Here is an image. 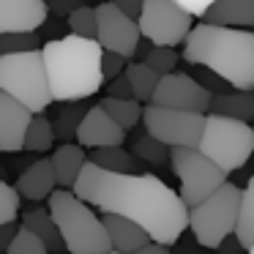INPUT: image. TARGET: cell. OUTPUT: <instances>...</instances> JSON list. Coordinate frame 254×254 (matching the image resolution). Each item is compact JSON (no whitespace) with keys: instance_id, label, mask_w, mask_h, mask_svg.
Instances as JSON below:
<instances>
[{"instance_id":"38","label":"cell","mask_w":254,"mask_h":254,"mask_svg":"<svg viewBox=\"0 0 254 254\" xmlns=\"http://www.w3.org/2000/svg\"><path fill=\"white\" fill-rule=\"evenodd\" d=\"M17 221H8V224H0V254H6V249L11 246L14 235H17Z\"/></svg>"},{"instance_id":"39","label":"cell","mask_w":254,"mask_h":254,"mask_svg":"<svg viewBox=\"0 0 254 254\" xmlns=\"http://www.w3.org/2000/svg\"><path fill=\"white\" fill-rule=\"evenodd\" d=\"M112 3H115V6L131 19H137L139 11H142V0H112Z\"/></svg>"},{"instance_id":"27","label":"cell","mask_w":254,"mask_h":254,"mask_svg":"<svg viewBox=\"0 0 254 254\" xmlns=\"http://www.w3.org/2000/svg\"><path fill=\"white\" fill-rule=\"evenodd\" d=\"M131 153L137 156L142 164H153V167H159V164H164V161H170V148H167L164 142H159L156 137H150L148 131H145L142 137L134 139Z\"/></svg>"},{"instance_id":"17","label":"cell","mask_w":254,"mask_h":254,"mask_svg":"<svg viewBox=\"0 0 254 254\" xmlns=\"http://www.w3.org/2000/svg\"><path fill=\"white\" fill-rule=\"evenodd\" d=\"M14 189L19 191V197L33 199V202H39V199H47V197H50V194L58 189L52 161H50V159L33 161V164H30L28 170H25L22 175L17 178V186H14Z\"/></svg>"},{"instance_id":"34","label":"cell","mask_w":254,"mask_h":254,"mask_svg":"<svg viewBox=\"0 0 254 254\" xmlns=\"http://www.w3.org/2000/svg\"><path fill=\"white\" fill-rule=\"evenodd\" d=\"M126 61H128V58H123V55L104 52V55H101V74H104V82H107V79H112V77H118V74H123Z\"/></svg>"},{"instance_id":"16","label":"cell","mask_w":254,"mask_h":254,"mask_svg":"<svg viewBox=\"0 0 254 254\" xmlns=\"http://www.w3.org/2000/svg\"><path fill=\"white\" fill-rule=\"evenodd\" d=\"M101 224H104L107 235H110L112 252H118V254H131V252H137L139 246H145V243L150 241L148 232H145L139 224H134L131 219H126V216L104 213L101 216Z\"/></svg>"},{"instance_id":"33","label":"cell","mask_w":254,"mask_h":254,"mask_svg":"<svg viewBox=\"0 0 254 254\" xmlns=\"http://www.w3.org/2000/svg\"><path fill=\"white\" fill-rule=\"evenodd\" d=\"M85 110H63L61 115L55 118V123H52V131H55V139H63V142H68V139L77 134V126L79 121H82Z\"/></svg>"},{"instance_id":"37","label":"cell","mask_w":254,"mask_h":254,"mask_svg":"<svg viewBox=\"0 0 254 254\" xmlns=\"http://www.w3.org/2000/svg\"><path fill=\"white\" fill-rule=\"evenodd\" d=\"M175 3H178L181 8H186L191 17H202V14L208 11L210 6H213L216 0H175Z\"/></svg>"},{"instance_id":"43","label":"cell","mask_w":254,"mask_h":254,"mask_svg":"<svg viewBox=\"0 0 254 254\" xmlns=\"http://www.w3.org/2000/svg\"><path fill=\"white\" fill-rule=\"evenodd\" d=\"M246 252H249V254H254V246H252V249H246Z\"/></svg>"},{"instance_id":"8","label":"cell","mask_w":254,"mask_h":254,"mask_svg":"<svg viewBox=\"0 0 254 254\" xmlns=\"http://www.w3.org/2000/svg\"><path fill=\"white\" fill-rule=\"evenodd\" d=\"M170 164L181 181L178 194L186 202V208L202 202L227 181V172L219 164H213L208 156H202L197 148H170Z\"/></svg>"},{"instance_id":"32","label":"cell","mask_w":254,"mask_h":254,"mask_svg":"<svg viewBox=\"0 0 254 254\" xmlns=\"http://www.w3.org/2000/svg\"><path fill=\"white\" fill-rule=\"evenodd\" d=\"M17 216H19V191L11 183L0 181V224L17 221Z\"/></svg>"},{"instance_id":"7","label":"cell","mask_w":254,"mask_h":254,"mask_svg":"<svg viewBox=\"0 0 254 254\" xmlns=\"http://www.w3.org/2000/svg\"><path fill=\"white\" fill-rule=\"evenodd\" d=\"M241 213V189L224 181L202 202L189 208V230L202 249H216L227 235H235Z\"/></svg>"},{"instance_id":"22","label":"cell","mask_w":254,"mask_h":254,"mask_svg":"<svg viewBox=\"0 0 254 254\" xmlns=\"http://www.w3.org/2000/svg\"><path fill=\"white\" fill-rule=\"evenodd\" d=\"M88 161L96 167L110 172H142V161L134 153H128L123 145H112V148H96L88 153Z\"/></svg>"},{"instance_id":"5","label":"cell","mask_w":254,"mask_h":254,"mask_svg":"<svg viewBox=\"0 0 254 254\" xmlns=\"http://www.w3.org/2000/svg\"><path fill=\"white\" fill-rule=\"evenodd\" d=\"M0 90L22 101L33 115L44 112L52 104V93L47 85L41 50L0 55Z\"/></svg>"},{"instance_id":"41","label":"cell","mask_w":254,"mask_h":254,"mask_svg":"<svg viewBox=\"0 0 254 254\" xmlns=\"http://www.w3.org/2000/svg\"><path fill=\"white\" fill-rule=\"evenodd\" d=\"M131 254H170V246H164V243H156V241H148L145 246H139L137 252Z\"/></svg>"},{"instance_id":"13","label":"cell","mask_w":254,"mask_h":254,"mask_svg":"<svg viewBox=\"0 0 254 254\" xmlns=\"http://www.w3.org/2000/svg\"><path fill=\"white\" fill-rule=\"evenodd\" d=\"M74 137H77V145H82L85 150H96V148L123 145L126 131L101 110V104H96V107H90V110H85Z\"/></svg>"},{"instance_id":"31","label":"cell","mask_w":254,"mask_h":254,"mask_svg":"<svg viewBox=\"0 0 254 254\" xmlns=\"http://www.w3.org/2000/svg\"><path fill=\"white\" fill-rule=\"evenodd\" d=\"M6 254H50V252H47V246L28 230V227H19L14 241H11V246L6 249Z\"/></svg>"},{"instance_id":"9","label":"cell","mask_w":254,"mask_h":254,"mask_svg":"<svg viewBox=\"0 0 254 254\" xmlns=\"http://www.w3.org/2000/svg\"><path fill=\"white\" fill-rule=\"evenodd\" d=\"M142 126L167 148H197L205 126V112L172 110L148 101V107H142Z\"/></svg>"},{"instance_id":"20","label":"cell","mask_w":254,"mask_h":254,"mask_svg":"<svg viewBox=\"0 0 254 254\" xmlns=\"http://www.w3.org/2000/svg\"><path fill=\"white\" fill-rule=\"evenodd\" d=\"M208 112L252 123L254 121V93L252 90H235V88H232L230 93H213L210 96V110Z\"/></svg>"},{"instance_id":"10","label":"cell","mask_w":254,"mask_h":254,"mask_svg":"<svg viewBox=\"0 0 254 254\" xmlns=\"http://www.w3.org/2000/svg\"><path fill=\"white\" fill-rule=\"evenodd\" d=\"M137 28L150 44L178 47L186 41L189 30L194 28V17L178 6L175 0H142Z\"/></svg>"},{"instance_id":"25","label":"cell","mask_w":254,"mask_h":254,"mask_svg":"<svg viewBox=\"0 0 254 254\" xmlns=\"http://www.w3.org/2000/svg\"><path fill=\"white\" fill-rule=\"evenodd\" d=\"M101 110L123 128V131H131L139 121H142V107H139L137 99H110L107 96L101 101Z\"/></svg>"},{"instance_id":"42","label":"cell","mask_w":254,"mask_h":254,"mask_svg":"<svg viewBox=\"0 0 254 254\" xmlns=\"http://www.w3.org/2000/svg\"><path fill=\"white\" fill-rule=\"evenodd\" d=\"M101 254H118V252H112V249H110V252H101Z\"/></svg>"},{"instance_id":"44","label":"cell","mask_w":254,"mask_h":254,"mask_svg":"<svg viewBox=\"0 0 254 254\" xmlns=\"http://www.w3.org/2000/svg\"><path fill=\"white\" fill-rule=\"evenodd\" d=\"M246 254H249V252H246Z\"/></svg>"},{"instance_id":"40","label":"cell","mask_w":254,"mask_h":254,"mask_svg":"<svg viewBox=\"0 0 254 254\" xmlns=\"http://www.w3.org/2000/svg\"><path fill=\"white\" fill-rule=\"evenodd\" d=\"M216 252H219V254H241V252H246V249L241 246V241H238L235 235H227L224 241L216 246Z\"/></svg>"},{"instance_id":"26","label":"cell","mask_w":254,"mask_h":254,"mask_svg":"<svg viewBox=\"0 0 254 254\" xmlns=\"http://www.w3.org/2000/svg\"><path fill=\"white\" fill-rule=\"evenodd\" d=\"M55 142V131H52V121H47L44 112L30 118V126L25 131V150H33V153H47Z\"/></svg>"},{"instance_id":"24","label":"cell","mask_w":254,"mask_h":254,"mask_svg":"<svg viewBox=\"0 0 254 254\" xmlns=\"http://www.w3.org/2000/svg\"><path fill=\"white\" fill-rule=\"evenodd\" d=\"M235 238L243 249L254 246V175L249 178L246 189H241V213L235 224Z\"/></svg>"},{"instance_id":"14","label":"cell","mask_w":254,"mask_h":254,"mask_svg":"<svg viewBox=\"0 0 254 254\" xmlns=\"http://www.w3.org/2000/svg\"><path fill=\"white\" fill-rule=\"evenodd\" d=\"M33 112L22 101L11 99L0 90V153H17L25 145V131L30 126Z\"/></svg>"},{"instance_id":"18","label":"cell","mask_w":254,"mask_h":254,"mask_svg":"<svg viewBox=\"0 0 254 254\" xmlns=\"http://www.w3.org/2000/svg\"><path fill=\"white\" fill-rule=\"evenodd\" d=\"M208 25H221V28H254V0H216L213 6L202 14Z\"/></svg>"},{"instance_id":"19","label":"cell","mask_w":254,"mask_h":254,"mask_svg":"<svg viewBox=\"0 0 254 254\" xmlns=\"http://www.w3.org/2000/svg\"><path fill=\"white\" fill-rule=\"evenodd\" d=\"M52 161V170H55V181L58 189H71L74 181H77L82 164L88 161V150L82 145H74V142H63L55 153L50 156Z\"/></svg>"},{"instance_id":"11","label":"cell","mask_w":254,"mask_h":254,"mask_svg":"<svg viewBox=\"0 0 254 254\" xmlns=\"http://www.w3.org/2000/svg\"><path fill=\"white\" fill-rule=\"evenodd\" d=\"M93 8H96V41L101 44V50L115 52V55H123L131 61L134 50H137L139 39H142L137 19L126 17L112 0H104V3H99Z\"/></svg>"},{"instance_id":"4","label":"cell","mask_w":254,"mask_h":254,"mask_svg":"<svg viewBox=\"0 0 254 254\" xmlns=\"http://www.w3.org/2000/svg\"><path fill=\"white\" fill-rule=\"evenodd\" d=\"M47 199H50L47 210L58 224V232L68 254H101L112 249L101 219L71 189H55Z\"/></svg>"},{"instance_id":"2","label":"cell","mask_w":254,"mask_h":254,"mask_svg":"<svg viewBox=\"0 0 254 254\" xmlns=\"http://www.w3.org/2000/svg\"><path fill=\"white\" fill-rule=\"evenodd\" d=\"M183 61L213 71L235 90H254V30L194 25L183 41Z\"/></svg>"},{"instance_id":"35","label":"cell","mask_w":254,"mask_h":254,"mask_svg":"<svg viewBox=\"0 0 254 254\" xmlns=\"http://www.w3.org/2000/svg\"><path fill=\"white\" fill-rule=\"evenodd\" d=\"M107 96H110V99H134L126 74H118V77L107 79Z\"/></svg>"},{"instance_id":"36","label":"cell","mask_w":254,"mask_h":254,"mask_svg":"<svg viewBox=\"0 0 254 254\" xmlns=\"http://www.w3.org/2000/svg\"><path fill=\"white\" fill-rule=\"evenodd\" d=\"M47 3V14L52 17H68L77 6H82L85 0H44Z\"/></svg>"},{"instance_id":"6","label":"cell","mask_w":254,"mask_h":254,"mask_svg":"<svg viewBox=\"0 0 254 254\" xmlns=\"http://www.w3.org/2000/svg\"><path fill=\"white\" fill-rule=\"evenodd\" d=\"M197 150L230 175V172L241 170L252 159L254 128L243 121L210 112V115H205V126H202V137H199Z\"/></svg>"},{"instance_id":"23","label":"cell","mask_w":254,"mask_h":254,"mask_svg":"<svg viewBox=\"0 0 254 254\" xmlns=\"http://www.w3.org/2000/svg\"><path fill=\"white\" fill-rule=\"evenodd\" d=\"M123 74H126L128 85H131L134 99H137V101H150L156 85H159V74H156L148 63H142V61H131L126 68H123Z\"/></svg>"},{"instance_id":"15","label":"cell","mask_w":254,"mask_h":254,"mask_svg":"<svg viewBox=\"0 0 254 254\" xmlns=\"http://www.w3.org/2000/svg\"><path fill=\"white\" fill-rule=\"evenodd\" d=\"M47 17L44 0H0V33H33Z\"/></svg>"},{"instance_id":"3","label":"cell","mask_w":254,"mask_h":254,"mask_svg":"<svg viewBox=\"0 0 254 254\" xmlns=\"http://www.w3.org/2000/svg\"><path fill=\"white\" fill-rule=\"evenodd\" d=\"M101 44L96 39L82 36H61L41 44L47 85H50L52 101H82L99 93L104 85L101 74Z\"/></svg>"},{"instance_id":"21","label":"cell","mask_w":254,"mask_h":254,"mask_svg":"<svg viewBox=\"0 0 254 254\" xmlns=\"http://www.w3.org/2000/svg\"><path fill=\"white\" fill-rule=\"evenodd\" d=\"M22 227H28V230L47 246V252H50V254L66 252L63 238H61V232H58V224L52 221L50 210H44V208L25 210V213H22Z\"/></svg>"},{"instance_id":"28","label":"cell","mask_w":254,"mask_h":254,"mask_svg":"<svg viewBox=\"0 0 254 254\" xmlns=\"http://www.w3.org/2000/svg\"><path fill=\"white\" fill-rule=\"evenodd\" d=\"M68 33L71 36H82V39H96V8L82 3L77 6L71 14L66 17Z\"/></svg>"},{"instance_id":"12","label":"cell","mask_w":254,"mask_h":254,"mask_svg":"<svg viewBox=\"0 0 254 254\" xmlns=\"http://www.w3.org/2000/svg\"><path fill=\"white\" fill-rule=\"evenodd\" d=\"M210 90L202 88L194 77L183 71H170L159 77L150 104L172 107V110H189V112H208L210 110Z\"/></svg>"},{"instance_id":"30","label":"cell","mask_w":254,"mask_h":254,"mask_svg":"<svg viewBox=\"0 0 254 254\" xmlns=\"http://www.w3.org/2000/svg\"><path fill=\"white\" fill-rule=\"evenodd\" d=\"M41 50L39 33H0V55H14V52Z\"/></svg>"},{"instance_id":"29","label":"cell","mask_w":254,"mask_h":254,"mask_svg":"<svg viewBox=\"0 0 254 254\" xmlns=\"http://www.w3.org/2000/svg\"><path fill=\"white\" fill-rule=\"evenodd\" d=\"M178 61H181V55H178V52L172 50V47L150 44V50H148V55H145V61H142V63H148V66L153 68L156 74H159V77H164V74L175 71Z\"/></svg>"},{"instance_id":"1","label":"cell","mask_w":254,"mask_h":254,"mask_svg":"<svg viewBox=\"0 0 254 254\" xmlns=\"http://www.w3.org/2000/svg\"><path fill=\"white\" fill-rule=\"evenodd\" d=\"M71 191L101 213L131 219L150 241L172 246L189 227V208L175 189L150 172H110L85 161Z\"/></svg>"}]
</instances>
